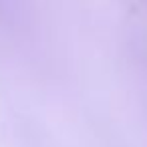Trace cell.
I'll return each instance as SVG.
<instances>
[]
</instances>
